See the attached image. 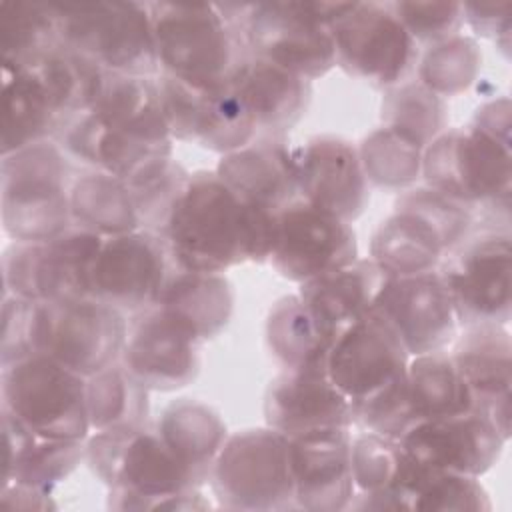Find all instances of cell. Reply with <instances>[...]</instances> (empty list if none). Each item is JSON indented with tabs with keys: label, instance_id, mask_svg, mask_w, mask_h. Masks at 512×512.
I'll return each mask as SVG.
<instances>
[{
	"label": "cell",
	"instance_id": "cell-7",
	"mask_svg": "<svg viewBox=\"0 0 512 512\" xmlns=\"http://www.w3.org/2000/svg\"><path fill=\"white\" fill-rule=\"evenodd\" d=\"M290 448V438L270 426L230 434L208 480L218 506L252 512L296 510Z\"/></svg>",
	"mask_w": 512,
	"mask_h": 512
},
{
	"label": "cell",
	"instance_id": "cell-12",
	"mask_svg": "<svg viewBox=\"0 0 512 512\" xmlns=\"http://www.w3.org/2000/svg\"><path fill=\"white\" fill-rule=\"evenodd\" d=\"M460 328L472 324L508 326L512 314V240L508 230L470 234L438 266Z\"/></svg>",
	"mask_w": 512,
	"mask_h": 512
},
{
	"label": "cell",
	"instance_id": "cell-50",
	"mask_svg": "<svg viewBox=\"0 0 512 512\" xmlns=\"http://www.w3.org/2000/svg\"><path fill=\"white\" fill-rule=\"evenodd\" d=\"M2 504L8 508H56V504L50 500V492L22 484H4Z\"/></svg>",
	"mask_w": 512,
	"mask_h": 512
},
{
	"label": "cell",
	"instance_id": "cell-49",
	"mask_svg": "<svg viewBox=\"0 0 512 512\" xmlns=\"http://www.w3.org/2000/svg\"><path fill=\"white\" fill-rule=\"evenodd\" d=\"M470 124H474L480 130L488 132L490 136L510 144V100L504 96V98L482 104L476 110L474 120Z\"/></svg>",
	"mask_w": 512,
	"mask_h": 512
},
{
	"label": "cell",
	"instance_id": "cell-25",
	"mask_svg": "<svg viewBox=\"0 0 512 512\" xmlns=\"http://www.w3.org/2000/svg\"><path fill=\"white\" fill-rule=\"evenodd\" d=\"M230 86L250 112L258 138H280L292 130L312 98L310 80L252 54L240 62Z\"/></svg>",
	"mask_w": 512,
	"mask_h": 512
},
{
	"label": "cell",
	"instance_id": "cell-9",
	"mask_svg": "<svg viewBox=\"0 0 512 512\" xmlns=\"http://www.w3.org/2000/svg\"><path fill=\"white\" fill-rule=\"evenodd\" d=\"M220 6L238 26L252 56L310 82L336 66L332 30L312 16L306 0Z\"/></svg>",
	"mask_w": 512,
	"mask_h": 512
},
{
	"label": "cell",
	"instance_id": "cell-8",
	"mask_svg": "<svg viewBox=\"0 0 512 512\" xmlns=\"http://www.w3.org/2000/svg\"><path fill=\"white\" fill-rule=\"evenodd\" d=\"M86 382L88 378L54 358L32 354L2 366V410L16 416L36 436L86 440L92 434Z\"/></svg>",
	"mask_w": 512,
	"mask_h": 512
},
{
	"label": "cell",
	"instance_id": "cell-47",
	"mask_svg": "<svg viewBox=\"0 0 512 512\" xmlns=\"http://www.w3.org/2000/svg\"><path fill=\"white\" fill-rule=\"evenodd\" d=\"M32 300L4 294L2 300V344L0 364H10L20 358L32 356Z\"/></svg>",
	"mask_w": 512,
	"mask_h": 512
},
{
	"label": "cell",
	"instance_id": "cell-33",
	"mask_svg": "<svg viewBox=\"0 0 512 512\" xmlns=\"http://www.w3.org/2000/svg\"><path fill=\"white\" fill-rule=\"evenodd\" d=\"M72 224L98 236H118L140 230V218L126 180L90 170L76 176L70 190Z\"/></svg>",
	"mask_w": 512,
	"mask_h": 512
},
{
	"label": "cell",
	"instance_id": "cell-37",
	"mask_svg": "<svg viewBox=\"0 0 512 512\" xmlns=\"http://www.w3.org/2000/svg\"><path fill=\"white\" fill-rule=\"evenodd\" d=\"M34 70L64 120V128L94 106L106 76L100 66L64 46L52 50Z\"/></svg>",
	"mask_w": 512,
	"mask_h": 512
},
{
	"label": "cell",
	"instance_id": "cell-39",
	"mask_svg": "<svg viewBox=\"0 0 512 512\" xmlns=\"http://www.w3.org/2000/svg\"><path fill=\"white\" fill-rule=\"evenodd\" d=\"M358 154L368 184L376 188L404 192L422 176L424 148L388 126L372 130L360 142Z\"/></svg>",
	"mask_w": 512,
	"mask_h": 512
},
{
	"label": "cell",
	"instance_id": "cell-11",
	"mask_svg": "<svg viewBox=\"0 0 512 512\" xmlns=\"http://www.w3.org/2000/svg\"><path fill=\"white\" fill-rule=\"evenodd\" d=\"M104 236L70 226L38 242H12L2 256L4 294L34 302L92 298V270Z\"/></svg>",
	"mask_w": 512,
	"mask_h": 512
},
{
	"label": "cell",
	"instance_id": "cell-43",
	"mask_svg": "<svg viewBox=\"0 0 512 512\" xmlns=\"http://www.w3.org/2000/svg\"><path fill=\"white\" fill-rule=\"evenodd\" d=\"M188 180L190 172L172 156L150 164L148 168L126 180L136 204L142 230L164 236L172 210L180 200L182 192L186 190Z\"/></svg>",
	"mask_w": 512,
	"mask_h": 512
},
{
	"label": "cell",
	"instance_id": "cell-26",
	"mask_svg": "<svg viewBox=\"0 0 512 512\" xmlns=\"http://www.w3.org/2000/svg\"><path fill=\"white\" fill-rule=\"evenodd\" d=\"M216 174L244 202L272 214L300 200L294 152L280 138H256L224 154Z\"/></svg>",
	"mask_w": 512,
	"mask_h": 512
},
{
	"label": "cell",
	"instance_id": "cell-2",
	"mask_svg": "<svg viewBox=\"0 0 512 512\" xmlns=\"http://www.w3.org/2000/svg\"><path fill=\"white\" fill-rule=\"evenodd\" d=\"M90 470L110 488L112 510H206L204 480L164 442L156 426L96 430L86 438Z\"/></svg>",
	"mask_w": 512,
	"mask_h": 512
},
{
	"label": "cell",
	"instance_id": "cell-18",
	"mask_svg": "<svg viewBox=\"0 0 512 512\" xmlns=\"http://www.w3.org/2000/svg\"><path fill=\"white\" fill-rule=\"evenodd\" d=\"M408 362L410 354L398 334L370 308L334 338L326 374L352 404H358L400 376Z\"/></svg>",
	"mask_w": 512,
	"mask_h": 512
},
{
	"label": "cell",
	"instance_id": "cell-19",
	"mask_svg": "<svg viewBox=\"0 0 512 512\" xmlns=\"http://www.w3.org/2000/svg\"><path fill=\"white\" fill-rule=\"evenodd\" d=\"M124 368L150 392L188 386L200 372V342L162 308L134 314L120 356Z\"/></svg>",
	"mask_w": 512,
	"mask_h": 512
},
{
	"label": "cell",
	"instance_id": "cell-16",
	"mask_svg": "<svg viewBox=\"0 0 512 512\" xmlns=\"http://www.w3.org/2000/svg\"><path fill=\"white\" fill-rule=\"evenodd\" d=\"M358 258V240L350 222L304 200L276 214L268 262L292 282H306L344 268Z\"/></svg>",
	"mask_w": 512,
	"mask_h": 512
},
{
	"label": "cell",
	"instance_id": "cell-44",
	"mask_svg": "<svg viewBox=\"0 0 512 512\" xmlns=\"http://www.w3.org/2000/svg\"><path fill=\"white\" fill-rule=\"evenodd\" d=\"M394 208L410 210L426 220L442 240L446 254L476 230V218L466 206L426 184L400 192Z\"/></svg>",
	"mask_w": 512,
	"mask_h": 512
},
{
	"label": "cell",
	"instance_id": "cell-41",
	"mask_svg": "<svg viewBox=\"0 0 512 512\" xmlns=\"http://www.w3.org/2000/svg\"><path fill=\"white\" fill-rule=\"evenodd\" d=\"M86 458V440L32 436L18 458L4 466V484H22L52 492Z\"/></svg>",
	"mask_w": 512,
	"mask_h": 512
},
{
	"label": "cell",
	"instance_id": "cell-6",
	"mask_svg": "<svg viewBox=\"0 0 512 512\" xmlns=\"http://www.w3.org/2000/svg\"><path fill=\"white\" fill-rule=\"evenodd\" d=\"M60 44L108 74L160 76L148 2H52Z\"/></svg>",
	"mask_w": 512,
	"mask_h": 512
},
{
	"label": "cell",
	"instance_id": "cell-20",
	"mask_svg": "<svg viewBox=\"0 0 512 512\" xmlns=\"http://www.w3.org/2000/svg\"><path fill=\"white\" fill-rule=\"evenodd\" d=\"M400 442L426 468L480 478L498 462L508 440L486 414L470 410L422 420Z\"/></svg>",
	"mask_w": 512,
	"mask_h": 512
},
{
	"label": "cell",
	"instance_id": "cell-14",
	"mask_svg": "<svg viewBox=\"0 0 512 512\" xmlns=\"http://www.w3.org/2000/svg\"><path fill=\"white\" fill-rule=\"evenodd\" d=\"M176 270L162 234L140 228L108 236L92 270V298L122 314H138L158 304Z\"/></svg>",
	"mask_w": 512,
	"mask_h": 512
},
{
	"label": "cell",
	"instance_id": "cell-23",
	"mask_svg": "<svg viewBox=\"0 0 512 512\" xmlns=\"http://www.w3.org/2000/svg\"><path fill=\"white\" fill-rule=\"evenodd\" d=\"M266 426L288 438L326 430L352 428L354 404L324 370H282L264 396Z\"/></svg>",
	"mask_w": 512,
	"mask_h": 512
},
{
	"label": "cell",
	"instance_id": "cell-5",
	"mask_svg": "<svg viewBox=\"0 0 512 512\" xmlns=\"http://www.w3.org/2000/svg\"><path fill=\"white\" fill-rule=\"evenodd\" d=\"M74 172L60 144L46 140L2 156L0 214L14 242L48 240L72 224Z\"/></svg>",
	"mask_w": 512,
	"mask_h": 512
},
{
	"label": "cell",
	"instance_id": "cell-38",
	"mask_svg": "<svg viewBox=\"0 0 512 512\" xmlns=\"http://www.w3.org/2000/svg\"><path fill=\"white\" fill-rule=\"evenodd\" d=\"M380 118L382 126L398 130L424 150L448 130V106L444 98L418 80L386 88L380 104Z\"/></svg>",
	"mask_w": 512,
	"mask_h": 512
},
{
	"label": "cell",
	"instance_id": "cell-46",
	"mask_svg": "<svg viewBox=\"0 0 512 512\" xmlns=\"http://www.w3.org/2000/svg\"><path fill=\"white\" fill-rule=\"evenodd\" d=\"M388 8L402 22L416 44L426 48L456 36L462 26L460 2H434V0H396Z\"/></svg>",
	"mask_w": 512,
	"mask_h": 512
},
{
	"label": "cell",
	"instance_id": "cell-40",
	"mask_svg": "<svg viewBox=\"0 0 512 512\" xmlns=\"http://www.w3.org/2000/svg\"><path fill=\"white\" fill-rule=\"evenodd\" d=\"M406 510L438 512H488L492 502L480 484V478L448 470L426 468L416 462L404 488Z\"/></svg>",
	"mask_w": 512,
	"mask_h": 512
},
{
	"label": "cell",
	"instance_id": "cell-27",
	"mask_svg": "<svg viewBox=\"0 0 512 512\" xmlns=\"http://www.w3.org/2000/svg\"><path fill=\"white\" fill-rule=\"evenodd\" d=\"M390 276L368 256L352 264L306 280L298 288L300 300L316 320L338 336L348 324L370 312Z\"/></svg>",
	"mask_w": 512,
	"mask_h": 512
},
{
	"label": "cell",
	"instance_id": "cell-15",
	"mask_svg": "<svg viewBox=\"0 0 512 512\" xmlns=\"http://www.w3.org/2000/svg\"><path fill=\"white\" fill-rule=\"evenodd\" d=\"M158 88L174 140L224 156L258 138L256 124L230 80L218 86H196L160 74Z\"/></svg>",
	"mask_w": 512,
	"mask_h": 512
},
{
	"label": "cell",
	"instance_id": "cell-21",
	"mask_svg": "<svg viewBox=\"0 0 512 512\" xmlns=\"http://www.w3.org/2000/svg\"><path fill=\"white\" fill-rule=\"evenodd\" d=\"M292 152L300 200L352 224L370 200L358 148L340 136H316Z\"/></svg>",
	"mask_w": 512,
	"mask_h": 512
},
{
	"label": "cell",
	"instance_id": "cell-30",
	"mask_svg": "<svg viewBox=\"0 0 512 512\" xmlns=\"http://www.w3.org/2000/svg\"><path fill=\"white\" fill-rule=\"evenodd\" d=\"M332 336L300 300L284 296L274 302L266 318V344L284 370H324Z\"/></svg>",
	"mask_w": 512,
	"mask_h": 512
},
{
	"label": "cell",
	"instance_id": "cell-17",
	"mask_svg": "<svg viewBox=\"0 0 512 512\" xmlns=\"http://www.w3.org/2000/svg\"><path fill=\"white\" fill-rule=\"evenodd\" d=\"M372 310L392 326L410 358L446 350L460 330L448 286L438 270L390 278Z\"/></svg>",
	"mask_w": 512,
	"mask_h": 512
},
{
	"label": "cell",
	"instance_id": "cell-28",
	"mask_svg": "<svg viewBox=\"0 0 512 512\" xmlns=\"http://www.w3.org/2000/svg\"><path fill=\"white\" fill-rule=\"evenodd\" d=\"M156 306L202 344L228 326L234 310V290L224 274L178 268Z\"/></svg>",
	"mask_w": 512,
	"mask_h": 512
},
{
	"label": "cell",
	"instance_id": "cell-22",
	"mask_svg": "<svg viewBox=\"0 0 512 512\" xmlns=\"http://www.w3.org/2000/svg\"><path fill=\"white\" fill-rule=\"evenodd\" d=\"M290 442L296 510H348L356 494L350 428L314 430Z\"/></svg>",
	"mask_w": 512,
	"mask_h": 512
},
{
	"label": "cell",
	"instance_id": "cell-31",
	"mask_svg": "<svg viewBox=\"0 0 512 512\" xmlns=\"http://www.w3.org/2000/svg\"><path fill=\"white\" fill-rule=\"evenodd\" d=\"M446 248L432 226L410 210L394 212L376 228L370 258L390 276H414L438 270Z\"/></svg>",
	"mask_w": 512,
	"mask_h": 512
},
{
	"label": "cell",
	"instance_id": "cell-42",
	"mask_svg": "<svg viewBox=\"0 0 512 512\" xmlns=\"http://www.w3.org/2000/svg\"><path fill=\"white\" fill-rule=\"evenodd\" d=\"M482 54L474 38L456 34L426 48L418 60V82L440 98L466 92L478 78Z\"/></svg>",
	"mask_w": 512,
	"mask_h": 512
},
{
	"label": "cell",
	"instance_id": "cell-32",
	"mask_svg": "<svg viewBox=\"0 0 512 512\" xmlns=\"http://www.w3.org/2000/svg\"><path fill=\"white\" fill-rule=\"evenodd\" d=\"M154 426L176 456L208 482L212 464L230 436L220 414L200 400L180 398L160 412Z\"/></svg>",
	"mask_w": 512,
	"mask_h": 512
},
{
	"label": "cell",
	"instance_id": "cell-48",
	"mask_svg": "<svg viewBox=\"0 0 512 512\" xmlns=\"http://www.w3.org/2000/svg\"><path fill=\"white\" fill-rule=\"evenodd\" d=\"M512 2H466L462 4V22H466L478 36L498 38L508 36Z\"/></svg>",
	"mask_w": 512,
	"mask_h": 512
},
{
	"label": "cell",
	"instance_id": "cell-24",
	"mask_svg": "<svg viewBox=\"0 0 512 512\" xmlns=\"http://www.w3.org/2000/svg\"><path fill=\"white\" fill-rule=\"evenodd\" d=\"M452 344L450 356L472 392L474 410L486 414L510 440L512 340L508 328L502 324L464 326Z\"/></svg>",
	"mask_w": 512,
	"mask_h": 512
},
{
	"label": "cell",
	"instance_id": "cell-13",
	"mask_svg": "<svg viewBox=\"0 0 512 512\" xmlns=\"http://www.w3.org/2000/svg\"><path fill=\"white\" fill-rule=\"evenodd\" d=\"M336 64L374 88L408 82L418 64V44L388 8V2H352L330 28Z\"/></svg>",
	"mask_w": 512,
	"mask_h": 512
},
{
	"label": "cell",
	"instance_id": "cell-1",
	"mask_svg": "<svg viewBox=\"0 0 512 512\" xmlns=\"http://www.w3.org/2000/svg\"><path fill=\"white\" fill-rule=\"evenodd\" d=\"M276 214L244 202L216 170L190 174L164 238L182 270L226 272L244 262H266Z\"/></svg>",
	"mask_w": 512,
	"mask_h": 512
},
{
	"label": "cell",
	"instance_id": "cell-45",
	"mask_svg": "<svg viewBox=\"0 0 512 512\" xmlns=\"http://www.w3.org/2000/svg\"><path fill=\"white\" fill-rule=\"evenodd\" d=\"M354 424L394 440H402L418 424L408 396L406 370L372 396L354 404Z\"/></svg>",
	"mask_w": 512,
	"mask_h": 512
},
{
	"label": "cell",
	"instance_id": "cell-34",
	"mask_svg": "<svg viewBox=\"0 0 512 512\" xmlns=\"http://www.w3.org/2000/svg\"><path fill=\"white\" fill-rule=\"evenodd\" d=\"M60 44L52 2H2L0 48L2 72L34 68Z\"/></svg>",
	"mask_w": 512,
	"mask_h": 512
},
{
	"label": "cell",
	"instance_id": "cell-35",
	"mask_svg": "<svg viewBox=\"0 0 512 512\" xmlns=\"http://www.w3.org/2000/svg\"><path fill=\"white\" fill-rule=\"evenodd\" d=\"M406 386L418 422L474 410L472 392L446 350L412 356Z\"/></svg>",
	"mask_w": 512,
	"mask_h": 512
},
{
	"label": "cell",
	"instance_id": "cell-29",
	"mask_svg": "<svg viewBox=\"0 0 512 512\" xmlns=\"http://www.w3.org/2000/svg\"><path fill=\"white\" fill-rule=\"evenodd\" d=\"M62 130L64 120L34 68L2 72V156L54 140Z\"/></svg>",
	"mask_w": 512,
	"mask_h": 512
},
{
	"label": "cell",
	"instance_id": "cell-3",
	"mask_svg": "<svg viewBox=\"0 0 512 512\" xmlns=\"http://www.w3.org/2000/svg\"><path fill=\"white\" fill-rule=\"evenodd\" d=\"M160 74L196 86L226 84L250 54L220 4L148 2Z\"/></svg>",
	"mask_w": 512,
	"mask_h": 512
},
{
	"label": "cell",
	"instance_id": "cell-10",
	"mask_svg": "<svg viewBox=\"0 0 512 512\" xmlns=\"http://www.w3.org/2000/svg\"><path fill=\"white\" fill-rule=\"evenodd\" d=\"M126 338L124 314L96 298L32 302V354H46L84 378L118 362Z\"/></svg>",
	"mask_w": 512,
	"mask_h": 512
},
{
	"label": "cell",
	"instance_id": "cell-4",
	"mask_svg": "<svg viewBox=\"0 0 512 512\" xmlns=\"http://www.w3.org/2000/svg\"><path fill=\"white\" fill-rule=\"evenodd\" d=\"M510 144L478 126L448 128L430 142L422 156L426 186L466 206L478 224H508L512 192Z\"/></svg>",
	"mask_w": 512,
	"mask_h": 512
},
{
	"label": "cell",
	"instance_id": "cell-36",
	"mask_svg": "<svg viewBox=\"0 0 512 512\" xmlns=\"http://www.w3.org/2000/svg\"><path fill=\"white\" fill-rule=\"evenodd\" d=\"M92 432L148 422L150 390L118 360L86 382Z\"/></svg>",
	"mask_w": 512,
	"mask_h": 512
}]
</instances>
